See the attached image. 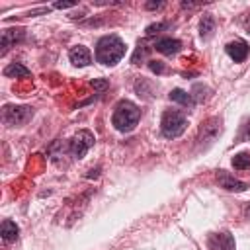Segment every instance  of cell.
<instances>
[{
	"label": "cell",
	"instance_id": "obj_1",
	"mask_svg": "<svg viewBox=\"0 0 250 250\" xmlns=\"http://www.w3.org/2000/svg\"><path fill=\"white\" fill-rule=\"evenodd\" d=\"M125 51L127 45L119 35H104L96 43V61L105 66H113L125 57Z\"/></svg>",
	"mask_w": 250,
	"mask_h": 250
},
{
	"label": "cell",
	"instance_id": "obj_2",
	"mask_svg": "<svg viewBox=\"0 0 250 250\" xmlns=\"http://www.w3.org/2000/svg\"><path fill=\"white\" fill-rule=\"evenodd\" d=\"M141 119V107L131 100H119L113 107L111 125L121 133H131Z\"/></svg>",
	"mask_w": 250,
	"mask_h": 250
},
{
	"label": "cell",
	"instance_id": "obj_3",
	"mask_svg": "<svg viewBox=\"0 0 250 250\" xmlns=\"http://www.w3.org/2000/svg\"><path fill=\"white\" fill-rule=\"evenodd\" d=\"M188 127V115L178 109H166L160 119V133L166 139H178Z\"/></svg>",
	"mask_w": 250,
	"mask_h": 250
},
{
	"label": "cell",
	"instance_id": "obj_4",
	"mask_svg": "<svg viewBox=\"0 0 250 250\" xmlns=\"http://www.w3.org/2000/svg\"><path fill=\"white\" fill-rule=\"evenodd\" d=\"M221 131H223V125H221L219 117H209L207 121H203L199 127V133H197V148L205 150L209 145H213L217 141Z\"/></svg>",
	"mask_w": 250,
	"mask_h": 250
},
{
	"label": "cell",
	"instance_id": "obj_5",
	"mask_svg": "<svg viewBox=\"0 0 250 250\" xmlns=\"http://www.w3.org/2000/svg\"><path fill=\"white\" fill-rule=\"evenodd\" d=\"M33 117V107L29 105H4L2 109V121L10 127L25 125Z\"/></svg>",
	"mask_w": 250,
	"mask_h": 250
},
{
	"label": "cell",
	"instance_id": "obj_6",
	"mask_svg": "<svg viewBox=\"0 0 250 250\" xmlns=\"http://www.w3.org/2000/svg\"><path fill=\"white\" fill-rule=\"evenodd\" d=\"M94 135L90 133V131H86V129H82V131H78L70 141H68V152L74 156V158H82L92 146H94Z\"/></svg>",
	"mask_w": 250,
	"mask_h": 250
},
{
	"label": "cell",
	"instance_id": "obj_7",
	"mask_svg": "<svg viewBox=\"0 0 250 250\" xmlns=\"http://www.w3.org/2000/svg\"><path fill=\"white\" fill-rule=\"evenodd\" d=\"M207 248H209V250H236L234 236H232L229 230L211 232V234L207 236Z\"/></svg>",
	"mask_w": 250,
	"mask_h": 250
},
{
	"label": "cell",
	"instance_id": "obj_8",
	"mask_svg": "<svg viewBox=\"0 0 250 250\" xmlns=\"http://www.w3.org/2000/svg\"><path fill=\"white\" fill-rule=\"evenodd\" d=\"M217 182H219V188L227 189V191H234V193H240V191H246L248 189V184L240 182L238 178L230 176L227 170H219L217 172Z\"/></svg>",
	"mask_w": 250,
	"mask_h": 250
},
{
	"label": "cell",
	"instance_id": "obj_9",
	"mask_svg": "<svg viewBox=\"0 0 250 250\" xmlns=\"http://www.w3.org/2000/svg\"><path fill=\"white\" fill-rule=\"evenodd\" d=\"M225 51H227V55H229L234 62H244V61H246V57H248V53H250V47H248V43H246V41L236 39V41L227 43Z\"/></svg>",
	"mask_w": 250,
	"mask_h": 250
},
{
	"label": "cell",
	"instance_id": "obj_10",
	"mask_svg": "<svg viewBox=\"0 0 250 250\" xmlns=\"http://www.w3.org/2000/svg\"><path fill=\"white\" fill-rule=\"evenodd\" d=\"M23 37H25V29H21V27H10V29H4L2 35H0V47H2V53L8 51L12 45L20 43Z\"/></svg>",
	"mask_w": 250,
	"mask_h": 250
},
{
	"label": "cell",
	"instance_id": "obj_11",
	"mask_svg": "<svg viewBox=\"0 0 250 250\" xmlns=\"http://www.w3.org/2000/svg\"><path fill=\"white\" fill-rule=\"evenodd\" d=\"M68 59H70V62L74 66H88L92 62V53L84 45H74L68 51Z\"/></svg>",
	"mask_w": 250,
	"mask_h": 250
},
{
	"label": "cell",
	"instance_id": "obj_12",
	"mask_svg": "<svg viewBox=\"0 0 250 250\" xmlns=\"http://www.w3.org/2000/svg\"><path fill=\"white\" fill-rule=\"evenodd\" d=\"M152 47L162 55H176L182 49V41H178L174 37H158Z\"/></svg>",
	"mask_w": 250,
	"mask_h": 250
},
{
	"label": "cell",
	"instance_id": "obj_13",
	"mask_svg": "<svg viewBox=\"0 0 250 250\" xmlns=\"http://www.w3.org/2000/svg\"><path fill=\"white\" fill-rule=\"evenodd\" d=\"M168 98H170V102H176V104H180V105H184V107H188V109H191V107L195 105V100L191 98V94L186 92V90H182V88L170 90Z\"/></svg>",
	"mask_w": 250,
	"mask_h": 250
},
{
	"label": "cell",
	"instance_id": "obj_14",
	"mask_svg": "<svg viewBox=\"0 0 250 250\" xmlns=\"http://www.w3.org/2000/svg\"><path fill=\"white\" fill-rule=\"evenodd\" d=\"M215 25H217V21H215L213 14H203V18H201V21H199V37H201L203 41L211 39V35H213V31H215Z\"/></svg>",
	"mask_w": 250,
	"mask_h": 250
},
{
	"label": "cell",
	"instance_id": "obj_15",
	"mask_svg": "<svg viewBox=\"0 0 250 250\" xmlns=\"http://www.w3.org/2000/svg\"><path fill=\"white\" fill-rule=\"evenodd\" d=\"M0 232H2V240H4V242H14V240H18L20 227H18L14 221L6 219V221L2 223V227H0Z\"/></svg>",
	"mask_w": 250,
	"mask_h": 250
},
{
	"label": "cell",
	"instance_id": "obj_16",
	"mask_svg": "<svg viewBox=\"0 0 250 250\" xmlns=\"http://www.w3.org/2000/svg\"><path fill=\"white\" fill-rule=\"evenodd\" d=\"M4 76H8V78H29L31 72H29L21 62H10V64L4 68Z\"/></svg>",
	"mask_w": 250,
	"mask_h": 250
},
{
	"label": "cell",
	"instance_id": "obj_17",
	"mask_svg": "<svg viewBox=\"0 0 250 250\" xmlns=\"http://www.w3.org/2000/svg\"><path fill=\"white\" fill-rule=\"evenodd\" d=\"M232 168L234 170H250V150H242L232 156Z\"/></svg>",
	"mask_w": 250,
	"mask_h": 250
},
{
	"label": "cell",
	"instance_id": "obj_18",
	"mask_svg": "<svg viewBox=\"0 0 250 250\" xmlns=\"http://www.w3.org/2000/svg\"><path fill=\"white\" fill-rule=\"evenodd\" d=\"M148 53H150V47H148V45H145L143 41H139V45H137L135 53L131 55V62H133V64H141V62L148 57Z\"/></svg>",
	"mask_w": 250,
	"mask_h": 250
},
{
	"label": "cell",
	"instance_id": "obj_19",
	"mask_svg": "<svg viewBox=\"0 0 250 250\" xmlns=\"http://www.w3.org/2000/svg\"><path fill=\"white\" fill-rule=\"evenodd\" d=\"M135 92L137 96H143V98H148L152 94V84L146 80V78H139L135 82Z\"/></svg>",
	"mask_w": 250,
	"mask_h": 250
},
{
	"label": "cell",
	"instance_id": "obj_20",
	"mask_svg": "<svg viewBox=\"0 0 250 250\" xmlns=\"http://www.w3.org/2000/svg\"><path fill=\"white\" fill-rule=\"evenodd\" d=\"M209 92H211V90H209L207 86H203V84H195V86L191 88V92H189V94H191V98H193V100H195V104H197V102L207 100Z\"/></svg>",
	"mask_w": 250,
	"mask_h": 250
},
{
	"label": "cell",
	"instance_id": "obj_21",
	"mask_svg": "<svg viewBox=\"0 0 250 250\" xmlns=\"http://www.w3.org/2000/svg\"><path fill=\"white\" fill-rule=\"evenodd\" d=\"M170 25H172L170 21H156V23H150V25H146L145 33H146V37H152V35H156V33H160V31L168 29Z\"/></svg>",
	"mask_w": 250,
	"mask_h": 250
},
{
	"label": "cell",
	"instance_id": "obj_22",
	"mask_svg": "<svg viewBox=\"0 0 250 250\" xmlns=\"http://www.w3.org/2000/svg\"><path fill=\"white\" fill-rule=\"evenodd\" d=\"M146 64H148L150 72H154V74H164L166 72V64L162 61H158V59H150Z\"/></svg>",
	"mask_w": 250,
	"mask_h": 250
},
{
	"label": "cell",
	"instance_id": "obj_23",
	"mask_svg": "<svg viewBox=\"0 0 250 250\" xmlns=\"http://www.w3.org/2000/svg\"><path fill=\"white\" fill-rule=\"evenodd\" d=\"M250 139V119H246L242 125H240V133L236 137L234 143H242V141H248Z\"/></svg>",
	"mask_w": 250,
	"mask_h": 250
},
{
	"label": "cell",
	"instance_id": "obj_24",
	"mask_svg": "<svg viewBox=\"0 0 250 250\" xmlns=\"http://www.w3.org/2000/svg\"><path fill=\"white\" fill-rule=\"evenodd\" d=\"M92 86H94L96 90H105V88L109 86V82H107V80H94Z\"/></svg>",
	"mask_w": 250,
	"mask_h": 250
},
{
	"label": "cell",
	"instance_id": "obj_25",
	"mask_svg": "<svg viewBox=\"0 0 250 250\" xmlns=\"http://www.w3.org/2000/svg\"><path fill=\"white\" fill-rule=\"evenodd\" d=\"M145 8L146 10H160V8H164V2H146Z\"/></svg>",
	"mask_w": 250,
	"mask_h": 250
},
{
	"label": "cell",
	"instance_id": "obj_26",
	"mask_svg": "<svg viewBox=\"0 0 250 250\" xmlns=\"http://www.w3.org/2000/svg\"><path fill=\"white\" fill-rule=\"evenodd\" d=\"M242 215H244V219H248V221H250V201L244 205V209H242Z\"/></svg>",
	"mask_w": 250,
	"mask_h": 250
},
{
	"label": "cell",
	"instance_id": "obj_27",
	"mask_svg": "<svg viewBox=\"0 0 250 250\" xmlns=\"http://www.w3.org/2000/svg\"><path fill=\"white\" fill-rule=\"evenodd\" d=\"M74 4H70V2H57L55 4V8H72Z\"/></svg>",
	"mask_w": 250,
	"mask_h": 250
},
{
	"label": "cell",
	"instance_id": "obj_28",
	"mask_svg": "<svg viewBox=\"0 0 250 250\" xmlns=\"http://www.w3.org/2000/svg\"><path fill=\"white\" fill-rule=\"evenodd\" d=\"M246 29H248V33H250V18H248V21H246Z\"/></svg>",
	"mask_w": 250,
	"mask_h": 250
}]
</instances>
